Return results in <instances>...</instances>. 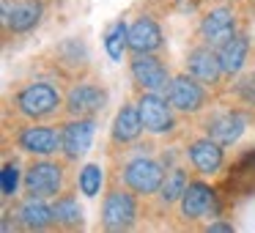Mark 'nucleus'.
I'll return each instance as SVG.
<instances>
[{
    "mask_svg": "<svg viewBox=\"0 0 255 233\" xmlns=\"http://www.w3.org/2000/svg\"><path fill=\"white\" fill-rule=\"evenodd\" d=\"M63 107L66 96L50 80L25 83L8 96V110H14V118L19 121H55L63 116Z\"/></svg>",
    "mask_w": 255,
    "mask_h": 233,
    "instance_id": "1",
    "label": "nucleus"
},
{
    "mask_svg": "<svg viewBox=\"0 0 255 233\" xmlns=\"http://www.w3.org/2000/svg\"><path fill=\"white\" fill-rule=\"evenodd\" d=\"M165 176H167V167L162 165V159L143 154V148L129 151L116 167V181L129 187L132 192H137L140 198H154L159 192Z\"/></svg>",
    "mask_w": 255,
    "mask_h": 233,
    "instance_id": "2",
    "label": "nucleus"
},
{
    "mask_svg": "<svg viewBox=\"0 0 255 233\" xmlns=\"http://www.w3.org/2000/svg\"><path fill=\"white\" fill-rule=\"evenodd\" d=\"M66 173L69 162L55 159V156H33V162H28L22 178V195L25 198H44L52 200L61 192H66Z\"/></svg>",
    "mask_w": 255,
    "mask_h": 233,
    "instance_id": "3",
    "label": "nucleus"
},
{
    "mask_svg": "<svg viewBox=\"0 0 255 233\" xmlns=\"http://www.w3.org/2000/svg\"><path fill=\"white\" fill-rule=\"evenodd\" d=\"M140 220V195L124 184H113L102 200L99 228L102 231H132Z\"/></svg>",
    "mask_w": 255,
    "mask_h": 233,
    "instance_id": "4",
    "label": "nucleus"
},
{
    "mask_svg": "<svg viewBox=\"0 0 255 233\" xmlns=\"http://www.w3.org/2000/svg\"><path fill=\"white\" fill-rule=\"evenodd\" d=\"M137 107H140V118H143L145 134H151V137H170V134H176V129H178L176 107L167 102L165 94L140 91Z\"/></svg>",
    "mask_w": 255,
    "mask_h": 233,
    "instance_id": "5",
    "label": "nucleus"
},
{
    "mask_svg": "<svg viewBox=\"0 0 255 233\" xmlns=\"http://www.w3.org/2000/svg\"><path fill=\"white\" fill-rule=\"evenodd\" d=\"M129 77H132L134 88L165 94L173 74L159 52H129Z\"/></svg>",
    "mask_w": 255,
    "mask_h": 233,
    "instance_id": "6",
    "label": "nucleus"
},
{
    "mask_svg": "<svg viewBox=\"0 0 255 233\" xmlns=\"http://www.w3.org/2000/svg\"><path fill=\"white\" fill-rule=\"evenodd\" d=\"M14 145L28 156H58L61 126H52L50 121H25L14 132Z\"/></svg>",
    "mask_w": 255,
    "mask_h": 233,
    "instance_id": "7",
    "label": "nucleus"
},
{
    "mask_svg": "<svg viewBox=\"0 0 255 233\" xmlns=\"http://www.w3.org/2000/svg\"><path fill=\"white\" fill-rule=\"evenodd\" d=\"M165 96H167V102L176 107V113H181V116H198L200 110H206V105H209V99H211L209 85L200 83L198 77H192L189 72L173 74Z\"/></svg>",
    "mask_w": 255,
    "mask_h": 233,
    "instance_id": "8",
    "label": "nucleus"
},
{
    "mask_svg": "<svg viewBox=\"0 0 255 233\" xmlns=\"http://www.w3.org/2000/svg\"><path fill=\"white\" fill-rule=\"evenodd\" d=\"M107 107V88L96 80H77L66 91V113L69 118H96Z\"/></svg>",
    "mask_w": 255,
    "mask_h": 233,
    "instance_id": "9",
    "label": "nucleus"
},
{
    "mask_svg": "<svg viewBox=\"0 0 255 233\" xmlns=\"http://www.w3.org/2000/svg\"><path fill=\"white\" fill-rule=\"evenodd\" d=\"M176 206H178V217H181V222L195 225V222L217 214V192L211 189V184L200 181V178H192Z\"/></svg>",
    "mask_w": 255,
    "mask_h": 233,
    "instance_id": "10",
    "label": "nucleus"
},
{
    "mask_svg": "<svg viewBox=\"0 0 255 233\" xmlns=\"http://www.w3.org/2000/svg\"><path fill=\"white\" fill-rule=\"evenodd\" d=\"M239 33V25H236V11H233V6H228V3H220V6H211L209 11L203 14V19H200L198 25V36L203 44L209 47H222L228 39H233V36Z\"/></svg>",
    "mask_w": 255,
    "mask_h": 233,
    "instance_id": "11",
    "label": "nucleus"
},
{
    "mask_svg": "<svg viewBox=\"0 0 255 233\" xmlns=\"http://www.w3.org/2000/svg\"><path fill=\"white\" fill-rule=\"evenodd\" d=\"M96 134V118H69L61 123V156L72 165L88 154Z\"/></svg>",
    "mask_w": 255,
    "mask_h": 233,
    "instance_id": "12",
    "label": "nucleus"
},
{
    "mask_svg": "<svg viewBox=\"0 0 255 233\" xmlns=\"http://www.w3.org/2000/svg\"><path fill=\"white\" fill-rule=\"evenodd\" d=\"M184 159L189 162L198 176H217L225 165V145L217 143L214 137L203 134V137H192L184 148Z\"/></svg>",
    "mask_w": 255,
    "mask_h": 233,
    "instance_id": "13",
    "label": "nucleus"
},
{
    "mask_svg": "<svg viewBox=\"0 0 255 233\" xmlns=\"http://www.w3.org/2000/svg\"><path fill=\"white\" fill-rule=\"evenodd\" d=\"M44 17L41 0H3V33L25 36Z\"/></svg>",
    "mask_w": 255,
    "mask_h": 233,
    "instance_id": "14",
    "label": "nucleus"
},
{
    "mask_svg": "<svg viewBox=\"0 0 255 233\" xmlns=\"http://www.w3.org/2000/svg\"><path fill=\"white\" fill-rule=\"evenodd\" d=\"M143 118H140V107L137 102H127L121 110L116 113L110 126V154L116 151H127L129 145H134L143 134Z\"/></svg>",
    "mask_w": 255,
    "mask_h": 233,
    "instance_id": "15",
    "label": "nucleus"
},
{
    "mask_svg": "<svg viewBox=\"0 0 255 233\" xmlns=\"http://www.w3.org/2000/svg\"><path fill=\"white\" fill-rule=\"evenodd\" d=\"M11 217H14V225L22 228V231H50V228H58L52 203L44 198H25L22 195V200L14 206Z\"/></svg>",
    "mask_w": 255,
    "mask_h": 233,
    "instance_id": "16",
    "label": "nucleus"
},
{
    "mask_svg": "<svg viewBox=\"0 0 255 233\" xmlns=\"http://www.w3.org/2000/svg\"><path fill=\"white\" fill-rule=\"evenodd\" d=\"M187 72L192 74V77H198L200 83H206L209 88H214V85H220L222 80H225V74H222V63H220V52L214 50V47L209 44H195L192 50L187 52Z\"/></svg>",
    "mask_w": 255,
    "mask_h": 233,
    "instance_id": "17",
    "label": "nucleus"
},
{
    "mask_svg": "<svg viewBox=\"0 0 255 233\" xmlns=\"http://www.w3.org/2000/svg\"><path fill=\"white\" fill-rule=\"evenodd\" d=\"M244 129H247V118L242 110H217L203 121V132L222 145L236 143Z\"/></svg>",
    "mask_w": 255,
    "mask_h": 233,
    "instance_id": "18",
    "label": "nucleus"
},
{
    "mask_svg": "<svg viewBox=\"0 0 255 233\" xmlns=\"http://www.w3.org/2000/svg\"><path fill=\"white\" fill-rule=\"evenodd\" d=\"M165 50V33L154 17L143 14L129 22V52H162Z\"/></svg>",
    "mask_w": 255,
    "mask_h": 233,
    "instance_id": "19",
    "label": "nucleus"
},
{
    "mask_svg": "<svg viewBox=\"0 0 255 233\" xmlns=\"http://www.w3.org/2000/svg\"><path fill=\"white\" fill-rule=\"evenodd\" d=\"M217 52H220L222 74H225V77H233V74H239V72L244 69V63H247V55H250V36L239 30L233 39H228L222 47H217Z\"/></svg>",
    "mask_w": 255,
    "mask_h": 233,
    "instance_id": "20",
    "label": "nucleus"
},
{
    "mask_svg": "<svg viewBox=\"0 0 255 233\" xmlns=\"http://www.w3.org/2000/svg\"><path fill=\"white\" fill-rule=\"evenodd\" d=\"M52 211H55V222L63 231H80L85 225L80 200L74 198V192H61L58 198H52Z\"/></svg>",
    "mask_w": 255,
    "mask_h": 233,
    "instance_id": "21",
    "label": "nucleus"
},
{
    "mask_svg": "<svg viewBox=\"0 0 255 233\" xmlns=\"http://www.w3.org/2000/svg\"><path fill=\"white\" fill-rule=\"evenodd\" d=\"M189 181H192V178H189V173L184 170L181 165L170 167L167 176H165V181H162V187H159V192H156V203H159L162 209L176 206L178 200H181V195H184V189H187Z\"/></svg>",
    "mask_w": 255,
    "mask_h": 233,
    "instance_id": "22",
    "label": "nucleus"
},
{
    "mask_svg": "<svg viewBox=\"0 0 255 233\" xmlns=\"http://www.w3.org/2000/svg\"><path fill=\"white\" fill-rule=\"evenodd\" d=\"M105 50H107V55H110L113 61H121L124 52L129 50V25L124 22V19H118V22H113L110 28H107Z\"/></svg>",
    "mask_w": 255,
    "mask_h": 233,
    "instance_id": "23",
    "label": "nucleus"
},
{
    "mask_svg": "<svg viewBox=\"0 0 255 233\" xmlns=\"http://www.w3.org/2000/svg\"><path fill=\"white\" fill-rule=\"evenodd\" d=\"M102 181H105V173H102V167L99 165H83L80 167V173H77V187H80V192L85 195V198H96L99 195V189H102Z\"/></svg>",
    "mask_w": 255,
    "mask_h": 233,
    "instance_id": "24",
    "label": "nucleus"
},
{
    "mask_svg": "<svg viewBox=\"0 0 255 233\" xmlns=\"http://www.w3.org/2000/svg\"><path fill=\"white\" fill-rule=\"evenodd\" d=\"M22 178H25V170L19 167V162H6V165H3V173H0V187H3V198L11 200L14 195L19 192V187H22Z\"/></svg>",
    "mask_w": 255,
    "mask_h": 233,
    "instance_id": "25",
    "label": "nucleus"
},
{
    "mask_svg": "<svg viewBox=\"0 0 255 233\" xmlns=\"http://www.w3.org/2000/svg\"><path fill=\"white\" fill-rule=\"evenodd\" d=\"M236 96L247 107H255V74H247L236 83Z\"/></svg>",
    "mask_w": 255,
    "mask_h": 233,
    "instance_id": "26",
    "label": "nucleus"
},
{
    "mask_svg": "<svg viewBox=\"0 0 255 233\" xmlns=\"http://www.w3.org/2000/svg\"><path fill=\"white\" fill-rule=\"evenodd\" d=\"M206 231H211V233H233V225L231 222H222V220H214V222L206 225Z\"/></svg>",
    "mask_w": 255,
    "mask_h": 233,
    "instance_id": "27",
    "label": "nucleus"
}]
</instances>
